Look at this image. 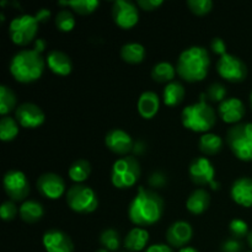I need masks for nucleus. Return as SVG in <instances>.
<instances>
[{
  "instance_id": "6ab92c4d",
  "label": "nucleus",
  "mask_w": 252,
  "mask_h": 252,
  "mask_svg": "<svg viewBox=\"0 0 252 252\" xmlns=\"http://www.w3.org/2000/svg\"><path fill=\"white\" fill-rule=\"evenodd\" d=\"M230 196L233 201L239 206L245 208L252 207V179L240 177L233 184L230 189Z\"/></svg>"
},
{
  "instance_id": "09e8293b",
  "label": "nucleus",
  "mask_w": 252,
  "mask_h": 252,
  "mask_svg": "<svg viewBox=\"0 0 252 252\" xmlns=\"http://www.w3.org/2000/svg\"><path fill=\"white\" fill-rule=\"evenodd\" d=\"M96 252H110V251H108V250H106V249H98V250L97 251H96Z\"/></svg>"
},
{
  "instance_id": "72a5a7b5",
  "label": "nucleus",
  "mask_w": 252,
  "mask_h": 252,
  "mask_svg": "<svg viewBox=\"0 0 252 252\" xmlns=\"http://www.w3.org/2000/svg\"><path fill=\"white\" fill-rule=\"evenodd\" d=\"M120 234L115 229H106L100 235V244L108 251H117L120 248Z\"/></svg>"
},
{
  "instance_id": "ddd939ff",
  "label": "nucleus",
  "mask_w": 252,
  "mask_h": 252,
  "mask_svg": "<svg viewBox=\"0 0 252 252\" xmlns=\"http://www.w3.org/2000/svg\"><path fill=\"white\" fill-rule=\"evenodd\" d=\"M16 121L21 127L29 128V129H34L43 125L46 116L39 106L34 105L32 102L21 103L15 111Z\"/></svg>"
},
{
  "instance_id": "7ed1b4c3",
  "label": "nucleus",
  "mask_w": 252,
  "mask_h": 252,
  "mask_svg": "<svg viewBox=\"0 0 252 252\" xmlns=\"http://www.w3.org/2000/svg\"><path fill=\"white\" fill-rule=\"evenodd\" d=\"M46 68V59L36 49H22L17 52L10 63V73L19 83L30 84L37 81Z\"/></svg>"
},
{
  "instance_id": "a18cd8bd",
  "label": "nucleus",
  "mask_w": 252,
  "mask_h": 252,
  "mask_svg": "<svg viewBox=\"0 0 252 252\" xmlns=\"http://www.w3.org/2000/svg\"><path fill=\"white\" fill-rule=\"evenodd\" d=\"M44 48H46V42H44L43 38H38L36 41V43H34V49H36L37 52H39V53H42V52L44 51Z\"/></svg>"
},
{
  "instance_id": "4468645a",
  "label": "nucleus",
  "mask_w": 252,
  "mask_h": 252,
  "mask_svg": "<svg viewBox=\"0 0 252 252\" xmlns=\"http://www.w3.org/2000/svg\"><path fill=\"white\" fill-rule=\"evenodd\" d=\"M37 189L43 197L48 199H58L65 192V182L59 175L47 172L41 175L36 182Z\"/></svg>"
},
{
  "instance_id": "2f4dec72",
  "label": "nucleus",
  "mask_w": 252,
  "mask_h": 252,
  "mask_svg": "<svg viewBox=\"0 0 252 252\" xmlns=\"http://www.w3.org/2000/svg\"><path fill=\"white\" fill-rule=\"evenodd\" d=\"M58 4L71 7L79 15L93 14L100 6L98 0H74V1H59Z\"/></svg>"
},
{
  "instance_id": "79ce46f5",
  "label": "nucleus",
  "mask_w": 252,
  "mask_h": 252,
  "mask_svg": "<svg viewBox=\"0 0 252 252\" xmlns=\"http://www.w3.org/2000/svg\"><path fill=\"white\" fill-rule=\"evenodd\" d=\"M144 252H174L171 248L165 244H155V245L149 246Z\"/></svg>"
},
{
  "instance_id": "a211bd4d",
  "label": "nucleus",
  "mask_w": 252,
  "mask_h": 252,
  "mask_svg": "<svg viewBox=\"0 0 252 252\" xmlns=\"http://www.w3.org/2000/svg\"><path fill=\"white\" fill-rule=\"evenodd\" d=\"M219 116L225 123H238L245 116V105L238 97L225 98L218 108Z\"/></svg>"
},
{
  "instance_id": "aec40b11",
  "label": "nucleus",
  "mask_w": 252,
  "mask_h": 252,
  "mask_svg": "<svg viewBox=\"0 0 252 252\" xmlns=\"http://www.w3.org/2000/svg\"><path fill=\"white\" fill-rule=\"evenodd\" d=\"M46 65L51 69L52 73L61 76H66L73 70V63L70 57L64 52L53 49L46 57Z\"/></svg>"
},
{
  "instance_id": "423d86ee",
  "label": "nucleus",
  "mask_w": 252,
  "mask_h": 252,
  "mask_svg": "<svg viewBox=\"0 0 252 252\" xmlns=\"http://www.w3.org/2000/svg\"><path fill=\"white\" fill-rule=\"evenodd\" d=\"M140 176V165L133 157H123L116 160L111 170V182L120 189H130L138 182Z\"/></svg>"
},
{
  "instance_id": "0eeeda50",
  "label": "nucleus",
  "mask_w": 252,
  "mask_h": 252,
  "mask_svg": "<svg viewBox=\"0 0 252 252\" xmlns=\"http://www.w3.org/2000/svg\"><path fill=\"white\" fill-rule=\"evenodd\" d=\"M66 204L71 211L80 214L93 213L97 209L98 199L95 191L86 185H74L66 191Z\"/></svg>"
},
{
  "instance_id": "dca6fc26",
  "label": "nucleus",
  "mask_w": 252,
  "mask_h": 252,
  "mask_svg": "<svg viewBox=\"0 0 252 252\" xmlns=\"http://www.w3.org/2000/svg\"><path fill=\"white\" fill-rule=\"evenodd\" d=\"M105 144L112 153L126 155L133 149V139L126 130L121 128L111 129L105 137Z\"/></svg>"
},
{
  "instance_id": "58836bf2",
  "label": "nucleus",
  "mask_w": 252,
  "mask_h": 252,
  "mask_svg": "<svg viewBox=\"0 0 252 252\" xmlns=\"http://www.w3.org/2000/svg\"><path fill=\"white\" fill-rule=\"evenodd\" d=\"M138 6L145 11H154L164 4L162 0H138Z\"/></svg>"
},
{
  "instance_id": "39448f33",
  "label": "nucleus",
  "mask_w": 252,
  "mask_h": 252,
  "mask_svg": "<svg viewBox=\"0 0 252 252\" xmlns=\"http://www.w3.org/2000/svg\"><path fill=\"white\" fill-rule=\"evenodd\" d=\"M226 143L233 154L243 161H252V123H239L228 130Z\"/></svg>"
},
{
  "instance_id": "cd10ccee",
  "label": "nucleus",
  "mask_w": 252,
  "mask_h": 252,
  "mask_svg": "<svg viewBox=\"0 0 252 252\" xmlns=\"http://www.w3.org/2000/svg\"><path fill=\"white\" fill-rule=\"evenodd\" d=\"M91 174V165L88 160L79 159L74 161L70 165L68 170V175L70 177L71 181L76 182V184H81V182L86 181Z\"/></svg>"
},
{
  "instance_id": "412c9836",
  "label": "nucleus",
  "mask_w": 252,
  "mask_h": 252,
  "mask_svg": "<svg viewBox=\"0 0 252 252\" xmlns=\"http://www.w3.org/2000/svg\"><path fill=\"white\" fill-rule=\"evenodd\" d=\"M137 108L143 118L152 120L159 112L160 108V98L158 94L153 93V91H144L138 98Z\"/></svg>"
},
{
  "instance_id": "e433bc0d",
  "label": "nucleus",
  "mask_w": 252,
  "mask_h": 252,
  "mask_svg": "<svg viewBox=\"0 0 252 252\" xmlns=\"http://www.w3.org/2000/svg\"><path fill=\"white\" fill-rule=\"evenodd\" d=\"M207 97L214 102H223L226 96V89L223 84L214 83L208 88L206 93Z\"/></svg>"
},
{
  "instance_id": "de8ad7c7",
  "label": "nucleus",
  "mask_w": 252,
  "mask_h": 252,
  "mask_svg": "<svg viewBox=\"0 0 252 252\" xmlns=\"http://www.w3.org/2000/svg\"><path fill=\"white\" fill-rule=\"evenodd\" d=\"M248 243H249V245L252 248V230L249 233V235H248Z\"/></svg>"
},
{
  "instance_id": "f03ea898",
  "label": "nucleus",
  "mask_w": 252,
  "mask_h": 252,
  "mask_svg": "<svg viewBox=\"0 0 252 252\" xmlns=\"http://www.w3.org/2000/svg\"><path fill=\"white\" fill-rule=\"evenodd\" d=\"M211 65L208 51L204 47L192 46L180 53L176 71L180 78L189 83H197L207 76Z\"/></svg>"
},
{
  "instance_id": "6e6552de",
  "label": "nucleus",
  "mask_w": 252,
  "mask_h": 252,
  "mask_svg": "<svg viewBox=\"0 0 252 252\" xmlns=\"http://www.w3.org/2000/svg\"><path fill=\"white\" fill-rule=\"evenodd\" d=\"M38 25L39 22L34 15L24 14L16 16L9 25L10 38L17 46H27L36 37Z\"/></svg>"
},
{
  "instance_id": "4c0bfd02",
  "label": "nucleus",
  "mask_w": 252,
  "mask_h": 252,
  "mask_svg": "<svg viewBox=\"0 0 252 252\" xmlns=\"http://www.w3.org/2000/svg\"><path fill=\"white\" fill-rule=\"evenodd\" d=\"M17 214V207L14 203V201H6L1 204L0 207V217L2 220L10 221L16 217Z\"/></svg>"
},
{
  "instance_id": "a878e982",
  "label": "nucleus",
  "mask_w": 252,
  "mask_h": 252,
  "mask_svg": "<svg viewBox=\"0 0 252 252\" xmlns=\"http://www.w3.org/2000/svg\"><path fill=\"white\" fill-rule=\"evenodd\" d=\"M121 58L128 64H139L145 58V48L137 42L123 44L121 48Z\"/></svg>"
},
{
  "instance_id": "a19ab883",
  "label": "nucleus",
  "mask_w": 252,
  "mask_h": 252,
  "mask_svg": "<svg viewBox=\"0 0 252 252\" xmlns=\"http://www.w3.org/2000/svg\"><path fill=\"white\" fill-rule=\"evenodd\" d=\"M241 243L236 239H229V240L224 241L221 245V250L223 252H240L241 251Z\"/></svg>"
},
{
  "instance_id": "9b49d317",
  "label": "nucleus",
  "mask_w": 252,
  "mask_h": 252,
  "mask_svg": "<svg viewBox=\"0 0 252 252\" xmlns=\"http://www.w3.org/2000/svg\"><path fill=\"white\" fill-rule=\"evenodd\" d=\"M2 184H4V189L6 194L14 202L25 201L31 191L26 175L19 170L7 171L2 180Z\"/></svg>"
},
{
  "instance_id": "37998d69",
  "label": "nucleus",
  "mask_w": 252,
  "mask_h": 252,
  "mask_svg": "<svg viewBox=\"0 0 252 252\" xmlns=\"http://www.w3.org/2000/svg\"><path fill=\"white\" fill-rule=\"evenodd\" d=\"M165 176L162 174H160V172H155L154 175H152V177H150V185H153V186H162V185L165 184Z\"/></svg>"
},
{
  "instance_id": "ea45409f",
  "label": "nucleus",
  "mask_w": 252,
  "mask_h": 252,
  "mask_svg": "<svg viewBox=\"0 0 252 252\" xmlns=\"http://www.w3.org/2000/svg\"><path fill=\"white\" fill-rule=\"evenodd\" d=\"M211 48L214 53L219 54L220 57L226 54V44L224 42V39L220 38V37H216V38L212 39Z\"/></svg>"
},
{
  "instance_id": "bb28decb",
  "label": "nucleus",
  "mask_w": 252,
  "mask_h": 252,
  "mask_svg": "<svg viewBox=\"0 0 252 252\" xmlns=\"http://www.w3.org/2000/svg\"><path fill=\"white\" fill-rule=\"evenodd\" d=\"M199 150L206 155H216L223 148V139L214 133H204L199 138Z\"/></svg>"
},
{
  "instance_id": "2eb2a0df",
  "label": "nucleus",
  "mask_w": 252,
  "mask_h": 252,
  "mask_svg": "<svg viewBox=\"0 0 252 252\" xmlns=\"http://www.w3.org/2000/svg\"><path fill=\"white\" fill-rule=\"evenodd\" d=\"M42 243L47 252H74V244L70 236L58 229L46 231Z\"/></svg>"
},
{
  "instance_id": "5701e85b",
  "label": "nucleus",
  "mask_w": 252,
  "mask_h": 252,
  "mask_svg": "<svg viewBox=\"0 0 252 252\" xmlns=\"http://www.w3.org/2000/svg\"><path fill=\"white\" fill-rule=\"evenodd\" d=\"M149 241V231L144 228H133L125 238V248L128 251L139 252L144 250Z\"/></svg>"
},
{
  "instance_id": "c756f323",
  "label": "nucleus",
  "mask_w": 252,
  "mask_h": 252,
  "mask_svg": "<svg viewBox=\"0 0 252 252\" xmlns=\"http://www.w3.org/2000/svg\"><path fill=\"white\" fill-rule=\"evenodd\" d=\"M19 134V123L10 116L0 120V139L2 142H11Z\"/></svg>"
},
{
  "instance_id": "c85d7f7f",
  "label": "nucleus",
  "mask_w": 252,
  "mask_h": 252,
  "mask_svg": "<svg viewBox=\"0 0 252 252\" xmlns=\"http://www.w3.org/2000/svg\"><path fill=\"white\" fill-rule=\"evenodd\" d=\"M175 75H176V68L167 62H160L152 69V78L157 83H171L174 81Z\"/></svg>"
},
{
  "instance_id": "c03bdc74",
  "label": "nucleus",
  "mask_w": 252,
  "mask_h": 252,
  "mask_svg": "<svg viewBox=\"0 0 252 252\" xmlns=\"http://www.w3.org/2000/svg\"><path fill=\"white\" fill-rule=\"evenodd\" d=\"M34 16H36V19L38 20V22L39 24H42V22H46L47 20L49 19V17H51V11H49L48 9H39L38 11L36 12V15H34Z\"/></svg>"
},
{
  "instance_id": "8fccbe9b",
  "label": "nucleus",
  "mask_w": 252,
  "mask_h": 252,
  "mask_svg": "<svg viewBox=\"0 0 252 252\" xmlns=\"http://www.w3.org/2000/svg\"><path fill=\"white\" fill-rule=\"evenodd\" d=\"M250 103H251V107H252V91H251V94H250Z\"/></svg>"
},
{
  "instance_id": "9d476101",
  "label": "nucleus",
  "mask_w": 252,
  "mask_h": 252,
  "mask_svg": "<svg viewBox=\"0 0 252 252\" xmlns=\"http://www.w3.org/2000/svg\"><path fill=\"white\" fill-rule=\"evenodd\" d=\"M219 75L230 83H241L248 76V66L238 57L226 53L219 58L217 63Z\"/></svg>"
},
{
  "instance_id": "f3484780",
  "label": "nucleus",
  "mask_w": 252,
  "mask_h": 252,
  "mask_svg": "<svg viewBox=\"0 0 252 252\" xmlns=\"http://www.w3.org/2000/svg\"><path fill=\"white\" fill-rule=\"evenodd\" d=\"M192 235H193V230H192L191 224L184 220L175 221L166 230L167 244L179 249L185 248V245L191 241Z\"/></svg>"
},
{
  "instance_id": "b1692460",
  "label": "nucleus",
  "mask_w": 252,
  "mask_h": 252,
  "mask_svg": "<svg viewBox=\"0 0 252 252\" xmlns=\"http://www.w3.org/2000/svg\"><path fill=\"white\" fill-rule=\"evenodd\" d=\"M185 95H186V90H185L184 85L179 81H171V83L166 84L162 91V101L169 107H174V106L180 105L184 101Z\"/></svg>"
},
{
  "instance_id": "f8f14e48",
  "label": "nucleus",
  "mask_w": 252,
  "mask_h": 252,
  "mask_svg": "<svg viewBox=\"0 0 252 252\" xmlns=\"http://www.w3.org/2000/svg\"><path fill=\"white\" fill-rule=\"evenodd\" d=\"M112 17L115 24L121 29H132L139 21V10L134 2L116 0L112 5Z\"/></svg>"
},
{
  "instance_id": "20e7f679",
  "label": "nucleus",
  "mask_w": 252,
  "mask_h": 252,
  "mask_svg": "<svg viewBox=\"0 0 252 252\" xmlns=\"http://www.w3.org/2000/svg\"><path fill=\"white\" fill-rule=\"evenodd\" d=\"M206 94H202L201 100L186 106L181 112V122L185 128L197 133H208L216 125V112L207 103Z\"/></svg>"
},
{
  "instance_id": "c9c22d12",
  "label": "nucleus",
  "mask_w": 252,
  "mask_h": 252,
  "mask_svg": "<svg viewBox=\"0 0 252 252\" xmlns=\"http://www.w3.org/2000/svg\"><path fill=\"white\" fill-rule=\"evenodd\" d=\"M229 230L235 239L245 238L249 235V225L243 219H233L229 224Z\"/></svg>"
},
{
  "instance_id": "f257e3e1",
  "label": "nucleus",
  "mask_w": 252,
  "mask_h": 252,
  "mask_svg": "<svg viewBox=\"0 0 252 252\" xmlns=\"http://www.w3.org/2000/svg\"><path fill=\"white\" fill-rule=\"evenodd\" d=\"M164 213V201L154 191L138 189L137 194L128 207L129 220L135 225L144 228L153 225L161 219Z\"/></svg>"
},
{
  "instance_id": "7c9ffc66",
  "label": "nucleus",
  "mask_w": 252,
  "mask_h": 252,
  "mask_svg": "<svg viewBox=\"0 0 252 252\" xmlns=\"http://www.w3.org/2000/svg\"><path fill=\"white\" fill-rule=\"evenodd\" d=\"M15 107H16V95L9 86L1 85L0 86V115L5 117Z\"/></svg>"
},
{
  "instance_id": "f704fd0d",
  "label": "nucleus",
  "mask_w": 252,
  "mask_h": 252,
  "mask_svg": "<svg viewBox=\"0 0 252 252\" xmlns=\"http://www.w3.org/2000/svg\"><path fill=\"white\" fill-rule=\"evenodd\" d=\"M187 6L194 15L203 16V15L211 12L212 7H213V1L212 0H189Z\"/></svg>"
},
{
  "instance_id": "49530a36",
  "label": "nucleus",
  "mask_w": 252,
  "mask_h": 252,
  "mask_svg": "<svg viewBox=\"0 0 252 252\" xmlns=\"http://www.w3.org/2000/svg\"><path fill=\"white\" fill-rule=\"evenodd\" d=\"M179 252H198L194 248H191V246H185V248L180 249Z\"/></svg>"
},
{
  "instance_id": "1a4fd4ad",
  "label": "nucleus",
  "mask_w": 252,
  "mask_h": 252,
  "mask_svg": "<svg viewBox=\"0 0 252 252\" xmlns=\"http://www.w3.org/2000/svg\"><path fill=\"white\" fill-rule=\"evenodd\" d=\"M189 177L192 181L199 186H209L212 189H220V184L216 181V169L208 158H196L189 165Z\"/></svg>"
},
{
  "instance_id": "393cba45",
  "label": "nucleus",
  "mask_w": 252,
  "mask_h": 252,
  "mask_svg": "<svg viewBox=\"0 0 252 252\" xmlns=\"http://www.w3.org/2000/svg\"><path fill=\"white\" fill-rule=\"evenodd\" d=\"M20 216L21 219L26 223H36L41 220L42 217L44 216V209L39 202L29 199L25 201L20 207Z\"/></svg>"
},
{
  "instance_id": "4be33fe9",
  "label": "nucleus",
  "mask_w": 252,
  "mask_h": 252,
  "mask_svg": "<svg viewBox=\"0 0 252 252\" xmlns=\"http://www.w3.org/2000/svg\"><path fill=\"white\" fill-rule=\"evenodd\" d=\"M211 203V196L208 191L203 189H198L192 192L186 201V208L192 214H203L208 209Z\"/></svg>"
},
{
  "instance_id": "473e14b6",
  "label": "nucleus",
  "mask_w": 252,
  "mask_h": 252,
  "mask_svg": "<svg viewBox=\"0 0 252 252\" xmlns=\"http://www.w3.org/2000/svg\"><path fill=\"white\" fill-rule=\"evenodd\" d=\"M56 27L62 32H70L75 27V17L68 9H63L56 15Z\"/></svg>"
}]
</instances>
